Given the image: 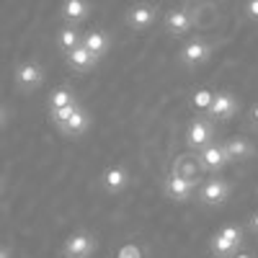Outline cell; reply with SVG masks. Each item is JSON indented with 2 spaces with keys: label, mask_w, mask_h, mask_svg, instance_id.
<instances>
[{
  "label": "cell",
  "mask_w": 258,
  "mask_h": 258,
  "mask_svg": "<svg viewBox=\"0 0 258 258\" xmlns=\"http://www.w3.org/2000/svg\"><path fill=\"white\" fill-rule=\"evenodd\" d=\"M243 248H245V227H240V225H222L209 238L212 258H232Z\"/></svg>",
  "instance_id": "cell-1"
},
{
  "label": "cell",
  "mask_w": 258,
  "mask_h": 258,
  "mask_svg": "<svg viewBox=\"0 0 258 258\" xmlns=\"http://www.w3.org/2000/svg\"><path fill=\"white\" fill-rule=\"evenodd\" d=\"M212 54H214V44L207 36L197 34V36H188L183 41V47L178 49L176 59H178V64L183 70H197V68H202V64H207L212 59Z\"/></svg>",
  "instance_id": "cell-2"
},
{
  "label": "cell",
  "mask_w": 258,
  "mask_h": 258,
  "mask_svg": "<svg viewBox=\"0 0 258 258\" xmlns=\"http://www.w3.org/2000/svg\"><path fill=\"white\" fill-rule=\"evenodd\" d=\"M186 145L191 153H199L207 145L217 142V121H214L209 114H202V116H194L186 126Z\"/></svg>",
  "instance_id": "cell-3"
},
{
  "label": "cell",
  "mask_w": 258,
  "mask_h": 258,
  "mask_svg": "<svg viewBox=\"0 0 258 258\" xmlns=\"http://www.w3.org/2000/svg\"><path fill=\"white\" fill-rule=\"evenodd\" d=\"M232 197V183L222 176H209L202 181L199 191H197V202L202 207H209V209H217V207H225Z\"/></svg>",
  "instance_id": "cell-4"
},
{
  "label": "cell",
  "mask_w": 258,
  "mask_h": 258,
  "mask_svg": "<svg viewBox=\"0 0 258 258\" xmlns=\"http://www.w3.org/2000/svg\"><path fill=\"white\" fill-rule=\"evenodd\" d=\"M160 16V8L155 3H150V0H137V3H132L126 8L124 13V24L129 31L135 34H145L155 26V21Z\"/></svg>",
  "instance_id": "cell-5"
},
{
  "label": "cell",
  "mask_w": 258,
  "mask_h": 258,
  "mask_svg": "<svg viewBox=\"0 0 258 258\" xmlns=\"http://www.w3.org/2000/svg\"><path fill=\"white\" fill-rule=\"evenodd\" d=\"M44 80H47V70H44V64L36 62V59L21 62V64H16V70H13V83H16V88L24 91V93L39 91L41 85H44Z\"/></svg>",
  "instance_id": "cell-6"
},
{
  "label": "cell",
  "mask_w": 258,
  "mask_h": 258,
  "mask_svg": "<svg viewBox=\"0 0 258 258\" xmlns=\"http://www.w3.org/2000/svg\"><path fill=\"white\" fill-rule=\"evenodd\" d=\"M194 26H197V16H194L188 8H170L165 11L163 16V31L170 36V39H186L191 36Z\"/></svg>",
  "instance_id": "cell-7"
},
{
  "label": "cell",
  "mask_w": 258,
  "mask_h": 258,
  "mask_svg": "<svg viewBox=\"0 0 258 258\" xmlns=\"http://www.w3.org/2000/svg\"><path fill=\"white\" fill-rule=\"evenodd\" d=\"M199 186H202V183L191 181V178H183V176L173 173V170H170V173L165 176V181H163L165 197H168L170 202H176V204H188V202H194V199H197Z\"/></svg>",
  "instance_id": "cell-8"
},
{
  "label": "cell",
  "mask_w": 258,
  "mask_h": 258,
  "mask_svg": "<svg viewBox=\"0 0 258 258\" xmlns=\"http://www.w3.org/2000/svg\"><path fill=\"white\" fill-rule=\"evenodd\" d=\"M98 248V240L96 235L88 232V230H75L70 232L62 243V255L64 258H91Z\"/></svg>",
  "instance_id": "cell-9"
},
{
  "label": "cell",
  "mask_w": 258,
  "mask_h": 258,
  "mask_svg": "<svg viewBox=\"0 0 258 258\" xmlns=\"http://www.w3.org/2000/svg\"><path fill=\"white\" fill-rule=\"evenodd\" d=\"M132 186V173H129L126 165H109L101 170V188L106 194H124Z\"/></svg>",
  "instance_id": "cell-10"
},
{
  "label": "cell",
  "mask_w": 258,
  "mask_h": 258,
  "mask_svg": "<svg viewBox=\"0 0 258 258\" xmlns=\"http://www.w3.org/2000/svg\"><path fill=\"white\" fill-rule=\"evenodd\" d=\"M197 155H199V160H202L207 173H220V170H225L230 165V155L225 150V142H212L204 150H199Z\"/></svg>",
  "instance_id": "cell-11"
},
{
  "label": "cell",
  "mask_w": 258,
  "mask_h": 258,
  "mask_svg": "<svg viewBox=\"0 0 258 258\" xmlns=\"http://www.w3.org/2000/svg\"><path fill=\"white\" fill-rule=\"evenodd\" d=\"M238 111H240V103L230 91H214V103L209 109V116L214 121H230V119H235Z\"/></svg>",
  "instance_id": "cell-12"
},
{
  "label": "cell",
  "mask_w": 258,
  "mask_h": 258,
  "mask_svg": "<svg viewBox=\"0 0 258 258\" xmlns=\"http://www.w3.org/2000/svg\"><path fill=\"white\" fill-rule=\"evenodd\" d=\"M93 13V3L91 0H64L59 6V18L62 24H73V26H80L91 18Z\"/></svg>",
  "instance_id": "cell-13"
},
{
  "label": "cell",
  "mask_w": 258,
  "mask_h": 258,
  "mask_svg": "<svg viewBox=\"0 0 258 258\" xmlns=\"http://www.w3.org/2000/svg\"><path fill=\"white\" fill-rule=\"evenodd\" d=\"M173 173H178V176H183V178H191V181L202 183L207 170H204V165H202V160H199L197 153H181V155L173 160Z\"/></svg>",
  "instance_id": "cell-14"
},
{
  "label": "cell",
  "mask_w": 258,
  "mask_h": 258,
  "mask_svg": "<svg viewBox=\"0 0 258 258\" xmlns=\"http://www.w3.org/2000/svg\"><path fill=\"white\" fill-rule=\"evenodd\" d=\"M225 150H227V155H230V163H248L255 158V145L250 137L245 135H238V137H230L225 142Z\"/></svg>",
  "instance_id": "cell-15"
},
{
  "label": "cell",
  "mask_w": 258,
  "mask_h": 258,
  "mask_svg": "<svg viewBox=\"0 0 258 258\" xmlns=\"http://www.w3.org/2000/svg\"><path fill=\"white\" fill-rule=\"evenodd\" d=\"M91 124H93V116H91V111H88V106H78L75 109V114L70 116V121L64 124L59 132L64 135V137H70V140H80L85 132L91 129Z\"/></svg>",
  "instance_id": "cell-16"
},
{
  "label": "cell",
  "mask_w": 258,
  "mask_h": 258,
  "mask_svg": "<svg viewBox=\"0 0 258 258\" xmlns=\"http://www.w3.org/2000/svg\"><path fill=\"white\" fill-rule=\"evenodd\" d=\"M80 98H78V91L73 85H57L52 88V93L47 96V111L54 114V111H62V109H70V106H78Z\"/></svg>",
  "instance_id": "cell-17"
},
{
  "label": "cell",
  "mask_w": 258,
  "mask_h": 258,
  "mask_svg": "<svg viewBox=\"0 0 258 258\" xmlns=\"http://www.w3.org/2000/svg\"><path fill=\"white\" fill-rule=\"evenodd\" d=\"M111 44H114L111 36L106 34L103 29H91V31H85V36H83V47L88 49L98 62L111 52Z\"/></svg>",
  "instance_id": "cell-18"
},
{
  "label": "cell",
  "mask_w": 258,
  "mask_h": 258,
  "mask_svg": "<svg viewBox=\"0 0 258 258\" xmlns=\"http://www.w3.org/2000/svg\"><path fill=\"white\" fill-rule=\"evenodd\" d=\"M64 64H68V70H73L75 75H88L96 64H98V59L80 44L78 49H73V52L64 54Z\"/></svg>",
  "instance_id": "cell-19"
},
{
  "label": "cell",
  "mask_w": 258,
  "mask_h": 258,
  "mask_svg": "<svg viewBox=\"0 0 258 258\" xmlns=\"http://www.w3.org/2000/svg\"><path fill=\"white\" fill-rule=\"evenodd\" d=\"M83 31H80V26H73V24H62L59 29H57V34H54V47L62 52V54H68V52H73V49H78L80 44H83Z\"/></svg>",
  "instance_id": "cell-20"
},
{
  "label": "cell",
  "mask_w": 258,
  "mask_h": 258,
  "mask_svg": "<svg viewBox=\"0 0 258 258\" xmlns=\"http://www.w3.org/2000/svg\"><path fill=\"white\" fill-rule=\"evenodd\" d=\"M212 103H214V91H209V88H197L191 93V106L202 114H209Z\"/></svg>",
  "instance_id": "cell-21"
},
{
  "label": "cell",
  "mask_w": 258,
  "mask_h": 258,
  "mask_svg": "<svg viewBox=\"0 0 258 258\" xmlns=\"http://www.w3.org/2000/svg\"><path fill=\"white\" fill-rule=\"evenodd\" d=\"M116 258H142V250L135 243H126V245H121V250H119Z\"/></svg>",
  "instance_id": "cell-22"
},
{
  "label": "cell",
  "mask_w": 258,
  "mask_h": 258,
  "mask_svg": "<svg viewBox=\"0 0 258 258\" xmlns=\"http://www.w3.org/2000/svg\"><path fill=\"white\" fill-rule=\"evenodd\" d=\"M243 13H245V18H250V21L258 24V0H245V3H243Z\"/></svg>",
  "instance_id": "cell-23"
},
{
  "label": "cell",
  "mask_w": 258,
  "mask_h": 258,
  "mask_svg": "<svg viewBox=\"0 0 258 258\" xmlns=\"http://www.w3.org/2000/svg\"><path fill=\"white\" fill-rule=\"evenodd\" d=\"M245 230L253 235V238H258V209H255V212H250V217H248V225H245Z\"/></svg>",
  "instance_id": "cell-24"
},
{
  "label": "cell",
  "mask_w": 258,
  "mask_h": 258,
  "mask_svg": "<svg viewBox=\"0 0 258 258\" xmlns=\"http://www.w3.org/2000/svg\"><path fill=\"white\" fill-rule=\"evenodd\" d=\"M248 124L253 129H258V103H253L250 109H248Z\"/></svg>",
  "instance_id": "cell-25"
},
{
  "label": "cell",
  "mask_w": 258,
  "mask_h": 258,
  "mask_svg": "<svg viewBox=\"0 0 258 258\" xmlns=\"http://www.w3.org/2000/svg\"><path fill=\"white\" fill-rule=\"evenodd\" d=\"M232 258H255V255H253V253H250V250H245V248H243V250H240V253H235V255H232Z\"/></svg>",
  "instance_id": "cell-26"
},
{
  "label": "cell",
  "mask_w": 258,
  "mask_h": 258,
  "mask_svg": "<svg viewBox=\"0 0 258 258\" xmlns=\"http://www.w3.org/2000/svg\"><path fill=\"white\" fill-rule=\"evenodd\" d=\"M11 248H8V243H3V250H0V258H11Z\"/></svg>",
  "instance_id": "cell-27"
},
{
  "label": "cell",
  "mask_w": 258,
  "mask_h": 258,
  "mask_svg": "<svg viewBox=\"0 0 258 258\" xmlns=\"http://www.w3.org/2000/svg\"><path fill=\"white\" fill-rule=\"evenodd\" d=\"M197 3H199V0H197Z\"/></svg>",
  "instance_id": "cell-28"
},
{
  "label": "cell",
  "mask_w": 258,
  "mask_h": 258,
  "mask_svg": "<svg viewBox=\"0 0 258 258\" xmlns=\"http://www.w3.org/2000/svg\"><path fill=\"white\" fill-rule=\"evenodd\" d=\"M255 191H258V188H255Z\"/></svg>",
  "instance_id": "cell-29"
}]
</instances>
